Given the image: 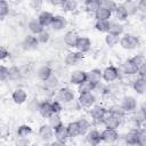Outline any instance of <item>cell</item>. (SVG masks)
<instances>
[{"label": "cell", "mask_w": 146, "mask_h": 146, "mask_svg": "<svg viewBox=\"0 0 146 146\" xmlns=\"http://www.w3.org/2000/svg\"><path fill=\"white\" fill-rule=\"evenodd\" d=\"M120 46L125 49V50H132L139 47L140 44V40L138 36L132 35V34H124L122 38H120Z\"/></svg>", "instance_id": "1"}, {"label": "cell", "mask_w": 146, "mask_h": 146, "mask_svg": "<svg viewBox=\"0 0 146 146\" xmlns=\"http://www.w3.org/2000/svg\"><path fill=\"white\" fill-rule=\"evenodd\" d=\"M119 75H120L119 68H116L113 65L107 66V67H105L102 71V79L105 80L106 82H113V81H115L119 78Z\"/></svg>", "instance_id": "2"}, {"label": "cell", "mask_w": 146, "mask_h": 146, "mask_svg": "<svg viewBox=\"0 0 146 146\" xmlns=\"http://www.w3.org/2000/svg\"><path fill=\"white\" fill-rule=\"evenodd\" d=\"M121 120L122 119H119L116 116H113L111 115L108 112L105 114V116L103 117L102 120V123L107 128V129H113V130H116L120 125H121Z\"/></svg>", "instance_id": "3"}, {"label": "cell", "mask_w": 146, "mask_h": 146, "mask_svg": "<svg viewBox=\"0 0 146 146\" xmlns=\"http://www.w3.org/2000/svg\"><path fill=\"white\" fill-rule=\"evenodd\" d=\"M100 139L102 141H105L107 144H113L119 139V133L116 130L106 128L100 132Z\"/></svg>", "instance_id": "4"}, {"label": "cell", "mask_w": 146, "mask_h": 146, "mask_svg": "<svg viewBox=\"0 0 146 146\" xmlns=\"http://www.w3.org/2000/svg\"><path fill=\"white\" fill-rule=\"evenodd\" d=\"M57 98L62 103H70L74 99V92H73L72 89H70L67 87H64V88H60L58 90Z\"/></svg>", "instance_id": "5"}, {"label": "cell", "mask_w": 146, "mask_h": 146, "mask_svg": "<svg viewBox=\"0 0 146 146\" xmlns=\"http://www.w3.org/2000/svg\"><path fill=\"white\" fill-rule=\"evenodd\" d=\"M120 105L124 112H133L137 108V100L132 96H124Z\"/></svg>", "instance_id": "6"}, {"label": "cell", "mask_w": 146, "mask_h": 146, "mask_svg": "<svg viewBox=\"0 0 146 146\" xmlns=\"http://www.w3.org/2000/svg\"><path fill=\"white\" fill-rule=\"evenodd\" d=\"M78 102L82 107H91L96 102V96L92 92L80 94L79 98H78Z\"/></svg>", "instance_id": "7"}, {"label": "cell", "mask_w": 146, "mask_h": 146, "mask_svg": "<svg viewBox=\"0 0 146 146\" xmlns=\"http://www.w3.org/2000/svg\"><path fill=\"white\" fill-rule=\"evenodd\" d=\"M86 80L91 82L94 86H97L102 81V71L99 68H92L89 72H86Z\"/></svg>", "instance_id": "8"}, {"label": "cell", "mask_w": 146, "mask_h": 146, "mask_svg": "<svg viewBox=\"0 0 146 146\" xmlns=\"http://www.w3.org/2000/svg\"><path fill=\"white\" fill-rule=\"evenodd\" d=\"M83 59V54L79 51H70L65 57V64L68 66L76 65L80 60Z\"/></svg>", "instance_id": "9"}, {"label": "cell", "mask_w": 146, "mask_h": 146, "mask_svg": "<svg viewBox=\"0 0 146 146\" xmlns=\"http://www.w3.org/2000/svg\"><path fill=\"white\" fill-rule=\"evenodd\" d=\"M67 25V21L64 16H60V15H56L54 16L52 21H51V24H50V27L54 30V31H60L63 29H65Z\"/></svg>", "instance_id": "10"}, {"label": "cell", "mask_w": 146, "mask_h": 146, "mask_svg": "<svg viewBox=\"0 0 146 146\" xmlns=\"http://www.w3.org/2000/svg\"><path fill=\"white\" fill-rule=\"evenodd\" d=\"M39 44L40 43L38 42L36 36H34V35H27L23 40V42H22V48L24 50H34V49L38 48Z\"/></svg>", "instance_id": "11"}, {"label": "cell", "mask_w": 146, "mask_h": 146, "mask_svg": "<svg viewBox=\"0 0 146 146\" xmlns=\"http://www.w3.org/2000/svg\"><path fill=\"white\" fill-rule=\"evenodd\" d=\"M90 47H91V41H90L89 38H87V36H79L78 42L75 44V48H76V50L79 52L84 54V52H87L90 49Z\"/></svg>", "instance_id": "12"}, {"label": "cell", "mask_w": 146, "mask_h": 146, "mask_svg": "<svg viewBox=\"0 0 146 146\" xmlns=\"http://www.w3.org/2000/svg\"><path fill=\"white\" fill-rule=\"evenodd\" d=\"M106 113H107V110L104 106H100V105L94 106L90 111V115H91L92 120H95L97 122H102V120H103V117L105 116Z\"/></svg>", "instance_id": "13"}, {"label": "cell", "mask_w": 146, "mask_h": 146, "mask_svg": "<svg viewBox=\"0 0 146 146\" xmlns=\"http://www.w3.org/2000/svg\"><path fill=\"white\" fill-rule=\"evenodd\" d=\"M39 137L43 141H49L54 137V129L50 128L48 124H42L39 128Z\"/></svg>", "instance_id": "14"}, {"label": "cell", "mask_w": 146, "mask_h": 146, "mask_svg": "<svg viewBox=\"0 0 146 146\" xmlns=\"http://www.w3.org/2000/svg\"><path fill=\"white\" fill-rule=\"evenodd\" d=\"M121 71L125 74V75H133L137 74L138 72V67L131 62V59H127L122 63L121 65Z\"/></svg>", "instance_id": "15"}, {"label": "cell", "mask_w": 146, "mask_h": 146, "mask_svg": "<svg viewBox=\"0 0 146 146\" xmlns=\"http://www.w3.org/2000/svg\"><path fill=\"white\" fill-rule=\"evenodd\" d=\"M38 111L39 113L41 114V116L48 119L52 113V108H51V102L49 100H43L39 104V107H38Z\"/></svg>", "instance_id": "16"}, {"label": "cell", "mask_w": 146, "mask_h": 146, "mask_svg": "<svg viewBox=\"0 0 146 146\" xmlns=\"http://www.w3.org/2000/svg\"><path fill=\"white\" fill-rule=\"evenodd\" d=\"M86 80V72L82 70H75L71 73L70 75V82L72 84H76L79 86L80 83H82Z\"/></svg>", "instance_id": "17"}, {"label": "cell", "mask_w": 146, "mask_h": 146, "mask_svg": "<svg viewBox=\"0 0 146 146\" xmlns=\"http://www.w3.org/2000/svg\"><path fill=\"white\" fill-rule=\"evenodd\" d=\"M78 39H79V35L74 31H67L64 34V42L70 48H75V44L78 42Z\"/></svg>", "instance_id": "18"}, {"label": "cell", "mask_w": 146, "mask_h": 146, "mask_svg": "<svg viewBox=\"0 0 146 146\" xmlns=\"http://www.w3.org/2000/svg\"><path fill=\"white\" fill-rule=\"evenodd\" d=\"M86 138H87V141H88L91 146H97V145L102 141V139H100V132L97 131L96 129L89 130V131L87 132Z\"/></svg>", "instance_id": "19"}, {"label": "cell", "mask_w": 146, "mask_h": 146, "mask_svg": "<svg viewBox=\"0 0 146 146\" xmlns=\"http://www.w3.org/2000/svg\"><path fill=\"white\" fill-rule=\"evenodd\" d=\"M11 98H13L14 103H16V104H23V103L26 102L27 95H26V92H25L24 89L18 88V89H15V90L13 91V94H11Z\"/></svg>", "instance_id": "20"}, {"label": "cell", "mask_w": 146, "mask_h": 146, "mask_svg": "<svg viewBox=\"0 0 146 146\" xmlns=\"http://www.w3.org/2000/svg\"><path fill=\"white\" fill-rule=\"evenodd\" d=\"M54 135H55V138L56 140H60V141H66L68 139V132H67V128L66 125L62 124L59 125L58 128H56L54 130Z\"/></svg>", "instance_id": "21"}, {"label": "cell", "mask_w": 146, "mask_h": 146, "mask_svg": "<svg viewBox=\"0 0 146 146\" xmlns=\"http://www.w3.org/2000/svg\"><path fill=\"white\" fill-rule=\"evenodd\" d=\"M95 18L97 22H104V21H110L111 16H112V13L103 7H99L95 13Z\"/></svg>", "instance_id": "22"}, {"label": "cell", "mask_w": 146, "mask_h": 146, "mask_svg": "<svg viewBox=\"0 0 146 146\" xmlns=\"http://www.w3.org/2000/svg\"><path fill=\"white\" fill-rule=\"evenodd\" d=\"M54 18V15L50 13V11H41L38 16V21L39 23L43 26V27H47V26H50L51 24V21Z\"/></svg>", "instance_id": "23"}, {"label": "cell", "mask_w": 146, "mask_h": 146, "mask_svg": "<svg viewBox=\"0 0 146 146\" xmlns=\"http://www.w3.org/2000/svg\"><path fill=\"white\" fill-rule=\"evenodd\" d=\"M36 75H38V78H39L41 81H47V80L52 75V68H51L49 65H42V66L38 70Z\"/></svg>", "instance_id": "24"}, {"label": "cell", "mask_w": 146, "mask_h": 146, "mask_svg": "<svg viewBox=\"0 0 146 146\" xmlns=\"http://www.w3.org/2000/svg\"><path fill=\"white\" fill-rule=\"evenodd\" d=\"M27 27H29L30 32H31L32 34H35V35H38L39 33H41V32L44 30V27L39 23L38 18H32V19L27 23Z\"/></svg>", "instance_id": "25"}, {"label": "cell", "mask_w": 146, "mask_h": 146, "mask_svg": "<svg viewBox=\"0 0 146 146\" xmlns=\"http://www.w3.org/2000/svg\"><path fill=\"white\" fill-rule=\"evenodd\" d=\"M132 88H133V90H135L137 94L143 95V94L145 92V90H146V82H145V79L138 78L137 80H135V82H133V84H132Z\"/></svg>", "instance_id": "26"}, {"label": "cell", "mask_w": 146, "mask_h": 146, "mask_svg": "<svg viewBox=\"0 0 146 146\" xmlns=\"http://www.w3.org/2000/svg\"><path fill=\"white\" fill-rule=\"evenodd\" d=\"M107 112H108L111 115L116 116V117H119V119H122V117L125 115V112L123 111V108H122L121 105H119V104H114V105H112V106L108 108Z\"/></svg>", "instance_id": "27"}, {"label": "cell", "mask_w": 146, "mask_h": 146, "mask_svg": "<svg viewBox=\"0 0 146 146\" xmlns=\"http://www.w3.org/2000/svg\"><path fill=\"white\" fill-rule=\"evenodd\" d=\"M67 128V132H68V137H78V136H81L80 133V128H79V124L76 121L74 122H71L66 125Z\"/></svg>", "instance_id": "28"}, {"label": "cell", "mask_w": 146, "mask_h": 146, "mask_svg": "<svg viewBox=\"0 0 146 146\" xmlns=\"http://www.w3.org/2000/svg\"><path fill=\"white\" fill-rule=\"evenodd\" d=\"M22 78L21 68L18 66H11L8 68V79L11 81H17Z\"/></svg>", "instance_id": "29"}, {"label": "cell", "mask_w": 146, "mask_h": 146, "mask_svg": "<svg viewBox=\"0 0 146 146\" xmlns=\"http://www.w3.org/2000/svg\"><path fill=\"white\" fill-rule=\"evenodd\" d=\"M96 86H94L91 82H89L88 80H84L82 83H80L78 86V91L79 94H87V92H91L95 89Z\"/></svg>", "instance_id": "30"}, {"label": "cell", "mask_w": 146, "mask_h": 146, "mask_svg": "<svg viewBox=\"0 0 146 146\" xmlns=\"http://www.w3.org/2000/svg\"><path fill=\"white\" fill-rule=\"evenodd\" d=\"M48 120H49L48 125H49L50 128H52L54 130H55L56 128H58L59 125L63 124V122H62V117H60L59 114H51V115L48 117Z\"/></svg>", "instance_id": "31"}, {"label": "cell", "mask_w": 146, "mask_h": 146, "mask_svg": "<svg viewBox=\"0 0 146 146\" xmlns=\"http://www.w3.org/2000/svg\"><path fill=\"white\" fill-rule=\"evenodd\" d=\"M122 6L124 7V9L127 10V13H128V16H130V15H135L136 13H137V10H138V6H137V2H135V1H125L124 3H122Z\"/></svg>", "instance_id": "32"}, {"label": "cell", "mask_w": 146, "mask_h": 146, "mask_svg": "<svg viewBox=\"0 0 146 146\" xmlns=\"http://www.w3.org/2000/svg\"><path fill=\"white\" fill-rule=\"evenodd\" d=\"M114 14H115V17L119 21H125L128 18V13L124 9V7L122 6V3L116 6V8L114 9Z\"/></svg>", "instance_id": "33"}, {"label": "cell", "mask_w": 146, "mask_h": 146, "mask_svg": "<svg viewBox=\"0 0 146 146\" xmlns=\"http://www.w3.org/2000/svg\"><path fill=\"white\" fill-rule=\"evenodd\" d=\"M99 7H100L99 0H86L84 1V8L90 13H95Z\"/></svg>", "instance_id": "34"}, {"label": "cell", "mask_w": 146, "mask_h": 146, "mask_svg": "<svg viewBox=\"0 0 146 146\" xmlns=\"http://www.w3.org/2000/svg\"><path fill=\"white\" fill-rule=\"evenodd\" d=\"M79 3L75 0H65L62 3V8L64 11H74L78 8Z\"/></svg>", "instance_id": "35"}, {"label": "cell", "mask_w": 146, "mask_h": 146, "mask_svg": "<svg viewBox=\"0 0 146 146\" xmlns=\"http://www.w3.org/2000/svg\"><path fill=\"white\" fill-rule=\"evenodd\" d=\"M110 33H113V34H116V35H121L123 33V25L119 22H111L110 24Z\"/></svg>", "instance_id": "36"}, {"label": "cell", "mask_w": 146, "mask_h": 146, "mask_svg": "<svg viewBox=\"0 0 146 146\" xmlns=\"http://www.w3.org/2000/svg\"><path fill=\"white\" fill-rule=\"evenodd\" d=\"M105 42H106L107 46L114 47V46H116L120 42V36L116 35V34H113V33H110L108 32L106 34V36H105Z\"/></svg>", "instance_id": "37"}, {"label": "cell", "mask_w": 146, "mask_h": 146, "mask_svg": "<svg viewBox=\"0 0 146 146\" xmlns=\"http://www.w3.org/2000/svg\"><path fill=\"white\" fill-rule=\"evenodd\" d=\"M146 145V130L145 128H140L137 130V146Z\"/></svg>", "instance_id": "38"}, {"label": "cell", "mask_w": 146, "mask_h": 146, "mask_svg": "<svg viewBox=\"0 0 146 146\" xmlns=\"http://www.w3.org/2000/svg\"><path fill=\"white\" fill-rule=\"evenodd\" d=\"M135 119V122L137 125H140L145 122V119H146V113H145V108H144V105L141 106V108L139 111H137V114L133 116Z\"/></svg>", "instance_id": "39"}, {"label": "cell", "mask_w": 146, "mask_h": 146, "mask_svg": "<svg viewBox=\"0 0 146 146\" xmlns=\"http://www.w3.org/2000/svg\"><path fill=\"white\" fill-rule=\"evenodd\" d=\"M32 132H33L32 128H31L30 125H26V124L19 125L18 129H17V136H18V137H27V136H30Z\"/></svg>", "instance_id": "40"}, {"label": "cell", "mask_w": 146, "mask_h": 146, "mask_svg": "<svg viewBox=\"0 0 146 146\" xmlns=\"http://www.w3.org/2000/svg\"><path fill=\"white\" fill-rule=\"evenodd\" d=\"M110 21H104V22H96L95 24V29L99 32H104V33H108L110 31Z\"/></svg>", "instance_id": "41"}, {"label": "cell", "mask_w": 146, "mask_h": 146, "mask_svg": "<svg viewBox=\"0 0 146 146\" xmlns=\"http://www.w3.org/2000/svg\"><path fill=\"white\" fill-rule=\"evenodd\" d=\"M137 130H131L125 135L124 139L128 145H137Z\"/></svg>", "instance_id": "42"}, {"label": "cell", "mask_w": 146, "mask_h": 146, "mask_svg": "<svg viewBox=\"0 0 146 146\" xmlns=\"http://www.w3.org/2000/svg\"><path fill=\"white\" fill-rule=\"evenodd\" d=\"M116 6H117V3L115 1H113V0H102L100 1V7L110 10L111 13L114 11V9L116 8Z\"/></svg>", "instance_id": "43"}, {"label": "cell", "mask_w": 146, "mask_h": 146, "mask_svg": "<svg viewBox=\"0 0 146 146\" xmlns=\"http://www.w3.org/2000/svg\"><path fill=\"white\" fill-rule=\"evenodd\" d=\"M44 83H46V87L48 88V89H55L57 86H58V78L56 76V75H51L47 81H44Z\"/></svg>", "instance_id": "44"}, {"label": "cell", "mask_w": 146, "mask_h": 146, "mask_svg": "<svg viewBox=\"0 0 146 146\" xmlns=\"http://www.w3.org/2000/svg\"><path fill=\"white\" fill-rule=\"evenodd\" d=\"M36 39H38V42L39 43H47L49 41V39H50V33L48 31L43 30L41 33H39L36 35Z\"/></svg>", "instance_id": "45"}, {"label": "cell", "mask_w": 146, "mask_h": 146, "mask_svg": "<svg viewBox=\"0 0 146 146\" xmlns=\"http://www.w3.org/2000/svg\"><path fill=\"white\" fill-rule=\"evenodd\" d=\"M76 122H78L79 128H80V133L81 135H84L88 131V129H89V122L86 119H80Z\"/></svg>", "instance_id": "46"}, {"label": "cell", "mask_w": 146, "mask_h": 146, "mask_svg": "<svg viewBox=\"0 0 146 146\" xmlns=\"http://www.w3.org/2000/svg\"><path fill=\"white\" fill-rule=\"evenodd\" d=\"M9 14V5L5 0H0V17H5Z\"/></svg>", "instance_id": "47"}, {"label": "cell", "mask_w": 146, "mask_h": 146, "mask_svg": "<svg viewBox=\"0 0 146 146\" xmlns=\"http://www.w3.org/2000/svg\"><path fill=\"white\" fill-rule=\"evenodd\" d=\"M131 59V62L139 68L141 65H144L145 64V58H144V56L143 55H135L132 58H130Z\"/></svg>", "instance_id": "48"}, {"label": "cell", "mask_w": 146, "mask_h": 146, "mask_svg": "<svg viewBox=\"0 0 146 146\" xmlns=\"http://www.w3.org/2000/svg\"><path fill=\"white\" fill-rule=\"evenodd\" d=\"M30 145H31V141L26 137H18L15 140V146H30Z\"/></svg>", "instance_id": "49"}, {"label": "cell", "mask_w": 146, "mask_h": 146, "mask_svg": "<svg viewBox=\"0 0 146 146\" xmlns=\"http://www.w3.org/2000/svg\"><path fill=\"white\" fill-rule=\"evenodd\" d=\"M51 108H52V113L54 114H59V112L63 110L62 104L59 100H54L51 102Z\"/></svg>", "instance_id": "50"}, {"label": "cell", "mask_w": 146, "mask_h": 146, "mask_svg": "<svg viewBox=\"0 0 146 146\" xmlns=\"http://www.w3.org/2000/svg\"><path fill=\"white\" fill-rule=\"evenodd\" d=\"M8 79V68L3 65H0V81H6Z\"/></svg>", "instance_id": "51"}, {"label": "cell", "mask_w": 146, "mask_h": 146, "mask_svg": "<svg viewBox=\"0 0 146 146\" xmlns=\"http://www.w3.org/2000/svg\"><path fill=\"white\" fill-rule=\"evenodd\" d=\"M8 56H9V52H8V50H7L5 47H1V46H0V60H3V59H6Z\"/></svg>", "instance_id": "52"}, {"label": "cell", "mask_w": 146, "mask_h": 146, "mask_svg": "<svg viewBox=\"0 0 146 146\" xmlns=\"http://www.w3.org/2000/svg\"><path fill=\"white\" fill-rule=\"evenodd\" d=\"M30 6H31L33 9H40L41 6H42V1H40V0H32V1L30 2Z\"/></svg>", "instance_id": "53"}, {"label": "cell", "mask_w": 146, "mask_h": 146, "mask_svg": "<svg viewBox=\"0 0 146 146\" xmlns=\"http://www.w3.org/2000/svg\"><path fill=\"white\" fill-rule=\"evenodd\" d=\"M50 146H66V144L64 141H60V140H55L50 144Z\"/></svg>", "instance_id": "54"}]
</instances>
